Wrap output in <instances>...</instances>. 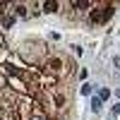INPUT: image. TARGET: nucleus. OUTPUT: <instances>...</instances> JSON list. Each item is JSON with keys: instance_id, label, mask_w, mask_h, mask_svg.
<instances>
[{"instance_id": "f257e3e1", "label": "nucleus", "mask_w": 120, "mask_h": 120, "mask_svg": "<svg viewBox=\"0 0 120 120\" xmlns=\"http://www.w3.org/2000/svg\"><path fill=\"white\" fill-rule=\"evenodd\" d=\"M15 22L0 0V120H67L77 63L41 38H10Z\"/></svg>"}, {"instance_id": "f03ea898", "label": "nucleus", "mask_w": 120, "mask_h": 120, "mask_svg": "<svg viewBox=\"0 0 120 120\" xmlns=\"http://www.w3.org/2000/svg\"><path fill=\"white\" fill-rule=\"evenodd\" d=\"M115 5L113 3H91L89 10V24H106L108 19L113 17Z\"/></svg>"}, {"instance_id": "7ed1b4c3", "label": "nucleus", "mask_w": 120, "mask_h": 120, "mask_svg": "<svg viewBox=\"0 0 120 120\" xmlns=\"http://www.w3.org/2000/svg\"><path fill=\"white\" fill-rule=\"evenodd\" d=\"M41 12H58V7H60V3H41Z\"/></svg>"}, {"instance_id": "20e7f679", "label": "nucleus", "mask_w": 120, "mask_h": 120, "mask_svg": "<svg viewBox=\"0 0 120 120\" xmlns=\"http://www.w3.org/2000/svg\"><path fill=\"white\" fill-rule=\"evenodd\" d=\"M91 111H94V113L101 111V98H91Z\"/></svg>"}, {"instance_id": "39448f33", "label": "nucleus", "mask_w": 120, "mask_h": 120, "mask_svg": "<svg viewBox=\"0 0 120 120\" xmlns=\"http://www.w3.org/2000/svg\"><path fill=\"white\" fill-rule=\"evenodd\" d=\"M98 98H111V89H101V91H98Z\"/></svg>"}, {"instance_id": "423d86ee", "label": "nucleus", "mask_w": 120, "mask_h": 120, "mask_svg": "<svg viewBox=\"0 0 120 120\" xmlns=\"http://www.w3.org/2000/svg\"><path fill=\"white\" fill-rule=\"evenodd\" d=\"M91 89H94L91 84H84V86H82V94H84V96H89V94H91Z\"/></svg>"}, {"instance_id": "0eeeda50", "label": "nucleus", "mask_w": 120, "mask_h": 120, "mask_svg": "<svg viewBox=\"0 0 120 120\" xmlns=\"http://www.w3.org/2000/svg\"><path fill=\"white\" fill-rule=\"evenodd\" d=\"M113 113H115V115H118V113H120V103H118V106H115V108H113Z\"/></svg>"}, {"instance_id": "6e6552de", "label": "nucleus", "mask_w": 120, "mask_h": 120, "mask_svg": "<svg viewBox=\"0 0 120 120\" xmlns=\"http://www.w3.org/2000/svg\"><path fill=\"white\" fill-rule=\"evenodd\" d=\"M113 63H115V67H120V58H115V60H113Z\"/></svg>"}]
</instances>
